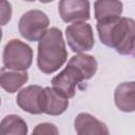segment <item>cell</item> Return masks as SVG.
Listing matches in <instances>:
<instances>
[{
    "instance_id": "cell-1",
    "label": "cell",
    "mask_w": 135,
    "mask_h": 135,
    "mask_svg": "<svg viewBox=\"0 0 135 135\" xmlns=\"http://www.w3.org/2000/svg\"><path fill=\"white\" fill-rule=\"evenodd\" d=\"M98 63L94 56L76 54L68 62L64 70L52 79V88L65 98H73L79 83L91 79L97 72Z\"/></svg>"
},
{
    "instance_id": "cell-2",
    "label": "cell",
    "mask_w": 135,
    "mask_h": 135,
    "mask_svg": "<svg viewBox=\"0 0 135 135\" xmlns=\"http://www.w3.org/2000/svg\"><path fill=\"white\" fill-rule=\"evenodd\" d=\"M97 32L102 44L114 49L120 55L134 54L135 22L129 17L97 22Z\"/></svg>"
},
{
    "instance_id": "cell-3",
    "label": "cell",
    "mask_w": 135,
    "mask_h": 135,
    "mask_svg": "<svg viewBox=\"0 0 135 135\" xmlns=\"http://www.w3.org/2000/svg\"><path fill=\"white\" fill-rule=\"evenodd\" d=\"M68 59V51L62 32L57 27L49 28L38 42L37 65L44 74L58 71Z\"/></svg>"
},
{
    "instance_id": "cell-4",
    "label": "cell",
    "mask_w": 135,
    "mask_h": 135,
    "mask_svg": "<svg viewBox=\"0 0 135 135\" xmlns=\"http://www.w3.org/2000/svg\"><path fill=\"white\" fill-rule=\"evenodd\" d=\"M2 61L8 70L26 71L33 62V49L19 39H12L3 49Z\"/></svg>"
},
{
    "instance_id": "cell-5",
    "label": "cell",
    "mask_w": 135,
    "mask_h": 135,
    "mask_svg": "<svg viewBox=\"0 0 135 135\" xmlns=\"http://www.w3.org/2000/svg\"><path fill=\"white\" fill-rule=\"evenodd\" d=\"M49 25L50 19L44 12L31 9L20 17L18 30L24 39L28 41H39L49 30Z\"/></svg>"
},
{
    "instance_id": "cell-6",
    "label": "cell",
    "mask_w": 135,
    "mask_h": 135,
    "mask_svg": "<svg viewBox=\"0 0 135 135\" xmlns=\"http://www.w3.org/2000/svg\"><path fill=\"white\" fill-rule=\"evenodd\" d=\"M65 37L70 49L76 54H82L92 50L95 43L93 28L86 22H76L68 25Z\"/></svg>"
},
{
    "instance_id": "cell-7",
    "label": "cell",
    "mask_w": 135,
    "mask_h": 135,
    "mask_svg": "<svg viewBox=\"0 0 135 135\" xmlns=\"http://www.w3.org/2000/svg\"><path fill=\"white\" fill-rule=\"evenodd\" d=\"M58 12L62 21L70 23L85 22L90 19V2L86 0H61Z\"/></svg>"
},
{
    "instance_id": "cell-8",
    "label": "cell",
    "mask_w": 135,
    "mask_h": 135,
    "mask_svg": "<svg viewBox=\"0 0 135 135\" xmlns=\"http://www.w3.org/2000/svg\"><path fill=\"white\" fill-rule=\"evenodd\" d=\"M43 92L44 88L39 85H28L22 89L16 98L17 104L23 111L39 115L42 114V104H43Z\"/></svg>"
},
{
    "instance_id": "cell-9",
    "label": "cell",
    "mask_w": 135,
    "mask_h": 135,
    "mask_svg": "<svg viewBox=\"0 0 135 135\" xmlns=\"http://www.w3.org/2000/svg\"><path fill=\"white\" fill-rule=\"evenodd\" d=\"M74 127L77 135H110L107 124L89 113H79Z\"/></svg>"
},
{
    "instance_id": "cell-10",
    "label": "cell",
    "mask_w": 135,
    "mask_h": 135,
    "mask_svg": "<svg viewBox=\"0 0 135 135\" xmlns=\"http://www.w3.org/2000/svg\"><path fill=\"white\" fill-rule=\"evenodd\" d=\"M69 108V99L51 86L44 88L42 111L44 114L57 116L64 113Z\"/></svg>"
},
{
    "instance_id": "cell-11",
    "label": "cell",
    "mask_w": 135,
    "mask_h": 135,
    "mask_svg": "<svg viewBox=\"0 0 135 135\" xmlns=\"http://www.w3.org/2000/svg\"><path fill=\"white\" fill-rule=\"evenodd\" d=\"M115 105L121 112L132 113L135 110V83L134 81L121 82L114 92Z\"/></svg>"
},
{
    "instance_id": "cell-12",
    "label": "cell",
    "mask_w": 135,
    "mask_h": 135,
    "mask_svg": "<svg viewBox=\"0 0 135 135\" xmlns=\"http://www.w3.org/2000/svg\"><path fill=\"white\" fill-rule=\"evenodd\" d=\"M28 80L26 71H16L2 68L0 70V86L7 93L19 91Z\"/></svg>"
},
{
    "instance_id": "cell-13",
    "label": "cell",
    "mask_w": 135,
    "mask_h": 135,
    "mask_svg": "<svg viewBox=\"0 0 135 135\" xmlns=\"http://www.w3.org/2000/svg\"><path fill=\"white\" fill-rule=\"evenodd\" d=\"M123 5L117 0H99L94 2L95 19L97 22H103L121 17Z\"/></svg>"
},
{
    "instance_id": "cell-14",
    "label": "cell",
    "mask_w": 135,
    "mask_h": 135,
    "mask_svg": "<svg viewBox=\"0 0 135 135\" xmlns=\"http://www.w3.org/2000/svg\"><path fill=\"white\" fill-rule=\"evenodd\" d=\"M0 135H27V124L16 114H9L0 121Z\"/></svg>"
},
{
    "instance_id": "cell-15",
    "label": "cell",
    "mask_w": 135,
    "mask_h": 135,
    "mask_svg": "<svg viewBox=\"0 0 135 135\" xmlns=\"http://www.w3.org/2000/svg\"><path fill=\"white\" fill-rule=\"evenodd\" d=\"M32 135H59V130L54 123L42 122L34 128Z\"/></svg>"
},
{
    "instance_id": "cell-16",
    "label": "cell",
    "mask_w": 135,
    "mask_h": 135,
    "mask_svg": "<svg viewBox=\"0 0 135 135\" xmlns=\"http://www.w3.org/2000/svg\"><path fill=\"white\" fill-rule=\"evenodd\" d=\"M12 4L8 1L0 0V26L5 25L9 22L12 18Z\"/></svg>"
},
{
    "instance_id": "cell-17",
    "label": "cell",
    "mask_w": 135,
    "mask_h": 135,
    "mask_svg": "<svg viewBox=\"0 0 135 135\" xmlns=\"http://www.w3.org/2000/svg\"><path fill=\"white\" fill-rule=\"evenodd\" d=\"M1 39H2V30L0 27V41H1Z\"/></svg>"
},
{
    "instance_id": "cell-18",
    "label": "cell",
    "mask_w": 135,
    "mask_h": 135,
    "mask_svg": "<svg viewBox=\"0 0 135 135\" xmlns=\"http://www.w3.org/2000/svg\"><path fill=\"white\" fill-rule=\"evenodd\" d=\"M0 104H1V99H0Z\"/></svg>"
}]
</instances>
